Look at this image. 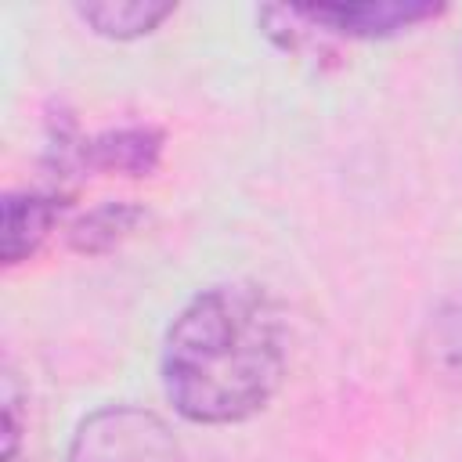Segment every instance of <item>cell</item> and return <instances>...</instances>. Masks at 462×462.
<instances>
[{
    "mask_svg": "<svg viewBox=\"0 0 462 462\" xmlns=\"http://www.w3.org/2000/svg\"><path fill=\"white\" fill-rule=\"evenodd\" d=\"M18 444H22V390L14 383V375H4V455L7 462L18 458Z\"/></svg>",
    "mask_w": 462,
    "mask_h": 462,
    "instance_id": "ba28073f",
    "label": "cell"
},
{
    "mask_svg": "<svg viewBox=\"0 0 462 462\" xmlns=\"http://www.w3.org/2000/svg\"><path fill=\"white\" fill-rule=\"evenodd\" d=\"M300 18L321 36L346 40H386L401 36L430 18L444 14V4H415V0H379V4H307L296 7Z\"/></svg>",
    "mask_w": 462,
    "mask_h": 462,
    "instance_id": "3957f363",
    "label": "cell"
},
{
    "mask_svg": "<svg viewBox=\"0 0 462 462\" xmlns=\"http://www.w3.org/2000/svg\"><path fill=\"white\" fill-rule=\"evenodd\" d=\"M455 357L462 365V318H458V332H455Z\"/></svg>",
    "mask_w": 462,
    "mask_h": 462,
    "instance_id": "9c48e42d",
    "label": "cell"
},
{
    "mask_svg": "<svg viewBox=\"0 0 462 462\" xmlns=\"http://www.w3.org/2000/svg\"><path fill=\"white\" fill-rule=\"evenodd\" d=\"M72 206V195L47 188V184H29V188H11L4 195V263L18 267L40 253V245L54 235L61 213Z\"/></svg>",
    "mask_w": 462,
    "mask_h": 462,
    "instance_id": "277c9868",
    "label": "cell"
},
{
    "mask_svg": "<svg viewBox=\"0 0 462 462\" xmlns=\"http://www.w3.org/2000/svg\"><path fill=\"white\" fill-rule=\"evenodd\" d=\"M458 65H462V40H458Z\"/></svg>",
    "mask_w": 462,
    "mask_h": 462,
    "instance_id": "30bf717a",
    "label": "cell"
},
{
    "mask_svg": "<svg viewBox=\"0 0 462 462\" xmlns=\"http://www.w3.org/2000/svg\"><path fill=\"white\" fill-rule=\"evenodd\" d=\"M285 368V314L256 282L199 289L173 314L159 350L166 401L199 426H235L260 415L282 390Z\"/></svg>",
    "mask_w": 462,
    "mask_h": 462,
    "instance_id": "6da1fadb",
    "label": "cell"
},
{
    "mask_svg": "<svg viewBox=\"0 0 462 462\" xmlns=\"http://www.w3.org/2000/svg\"><path fill=\"white\" fill-rule=\"evenodd\" d=\"M166 134L152 123H123L79 141L83 173H119V177H152L162 166Z\"/></svg>",
    "mask_w": 462,
    "mask_h": 462,
    "instance_id": "5b68a950",
    "label": "cell"
},
{
    "mask_svg": "<svg viewBox=\"0 0 462 462\" xmlns=\"http://www.w3.org/2000/svg\"><path fill=\"white\" fill-rule=\"evenodd\" d=\"M76 18L105 36V40H141L148 32H155L173 11L177 4H159V0H87L72 7Z\"/></svg>",
    "mask_w": 462,
    "mask_h": 462,
    "instance_id": "52a82bcc",
    "label": "cell"
},
{
    "mask_svg": "<svg viewBox=\"0 0 462 462\" xmlns=\"http://www.w3.org/2000/svg\"><path fill=\"white\" fill-rule=\"evenodd\" d=\"M148 220V209L130 199H108L65 224V245L79 256H105L119 249Z\"/></svg>",
    "mask_w": 462,
    "mask_h": 462,
    "instance_id": "8992f818",
    "label": "cell"
},
{
    "mask_svg": "<svg viewBox=\"0 0 462 462\" xmlns=\"http://www.w3.org/2000/svg\"><path fill=\"white\" fill-rule=\"evenodd\" d=\"M65 462H188L162 415L141 404H101L69 437Z\"/></svg>",
    "mask_w": 462,
    "mask_h": 462,
    "instance_id": "7a4b0ae2",
    "label": "cell"
}]
</instances>
